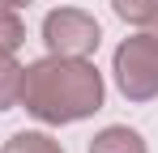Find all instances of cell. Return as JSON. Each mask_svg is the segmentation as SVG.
<instances>
[{"label":"cell","mask_w":158,"mask_h":153,"mask_svg":"<svg viewBox=\"0 0 158 153\" xmlns=\"http://www.w3.org/2000/svg\"><path fill=\"white\" fill-rule=\"evenodd\" d=\"M90 153H150L145 149V136L128 124H107L94 140H90Z\"/></svg>","instance_id":"277c9868"},{"label":"cell","mask_w":158,"mask_h":153,"mask_svg":"<svg viewBox=\"0 0 158 153\" xmlns=\"http://www.w3.org/2000/svg\"><path fill=\"white\" fill-rule=\"evenodd\" d=\"M43 43L52 55H81V60H90L98 43H103V30L98 22L85 13V9H52L47 17H43Z\"/></svg>","instance_id":"3957f363"},{"label":"cell","mask_w":158,"mask_h":153,"mask_svg":"<svg viewBox=\"0 0 158 153\" xmlns=\"http://www.w3.org/2000/svg\"><path fill=\"white\" fill-rule=\"evenodd\" d=\"M115 89L128 102H154L158 98V38L154 34H132L111 55Z\"/></svg>","instance_id":"7a4b0ae2"},{"label":"cell","mask_w":158,"mask_h":153,"mask_svg":"<svg viewBox=\"0 0 158 153\" xmlns=\"http://www.w3.org/2000/svg\"><path fill=\"white\" fill-rule=\"evenodd\" d=\"M22 68L13 55H0V111H13L22 98Z\"/></svg>","instance_id":"5b68a950"},{"label":"cell","mask_w":158,"mask_h":153,"mask_svg":"<svg viewBox=\"0 0 158 153\" xmlns=\"http://www.w3.org/2000/svg\"><path fill=\"white\" fill-rule=\"evenodd\" d=\"M0 4H9V9H26L30 0H0Z\"/></svg>","instance_id":"30bf717a"},{"label":"cell","mask_w":158,"mask_h":153,"mask_svg":"<svg viewBox=\"0 0 158 153\" xmlns=\"http://www.w3.org/2000/svg\"><path fill=\"white\" fill-rule=\"evenodd\" d=\"M0 153H64V149H60V140L47 136V132H13Z\"/></svg>","instance_id":"8992f818"},{"label":"cell","mask_w":158,"mask_h":153,"mask_svg":"<svg viewBox=\"0 0 158 153\" xmlns=\"http://www.w3.org/2000/svg\"><path fill=\"white\" fill-rule=\"evenodd\" d=\"M111 9H115V17L128 26H145L150 22V13L158 9V0H111Z\"/></svg>","instance_id":"ba28073f"},{"label":"cell","mask_w":158,"mask_h":153,"mask_svg":"<svg viewBox=\"0 0 158 153\" xmlns=\"http://www.w3.org/2000/svg\"><path fill=\"white\" fill-rule=\"evenodd\" d=\"M107 85L103 73L94 68V60L81 55H43L22 68V98L17 106H26V115H34L39 124H81L94 111H103Z\"/></svg>","instance_id":"6da1fadb"},{"label":"cell","mask_w":158,"mask_h":153,"mask_svg":"<svg viewBox=\"0 0 158 153\" xmlns=\"http://www.w3.org/2000/svg\"><path fill=\"white\" fill-rule=\"evenodd\" d=\"M145 26H150V34H154V38H158V9H154V13H150V22H145Z\"/></svg>","instance_id":"9c48e42d"},{"label":"cell","mask_w":158,"mask_h":153,"mask_svg":"<svg viewBox=\"0 0 158 153\" xmlns=\"http://www.w3.org/2000/svg\"><path fill=\"white\" fill-rule=\"evenodd\" d=\"M22 43H26V22L17 17V9L0 4V55H13Z\"/></svg>","instance_id":"52a82bcc"}]
</instances>
